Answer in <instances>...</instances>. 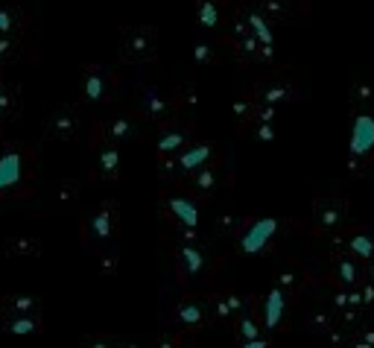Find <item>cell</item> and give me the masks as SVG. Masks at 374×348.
<instances>
[{
	"label": "cell",
	"instance_id": "1",
	"mask_svg": "<svg viewBox=\"0 0 374 348\" xmlns=\"http://www.w3.org/2000/svg\"><path fill=\"white\" fill-rule=\"evenodd\" d=\"M374 159V111H360L354 118V135H351V173H360Z\"/></svg>",
	"mask_w": 374,
	"mask_h": 348
},
{
	"label": "cell",
	"instance_id": "2",
	"mask_svg": "<svg viewBox=\"0 0 374 348\" xmlns=\"http://www.w3.org/2000/svg\"><path fill=\"white\" fill-rule=\"evenodd\" d=\"M82 129V111L80 106H58L50 111V118L44 120V135L53 141H73L80 138Z\"/></svg>",
	"mask_w": 374,
	"mask_h": 348
},
{
	"label": "cell",
	"instance_id": "3",
	"mask_svg": "<svg viewBox=\"0 0 374 348\" xmlns=\"http://www.w3.org/2000/svg\"><path fill=\"white\" fill-rule=\"evenodd\" d=\"M313 220L322 231H342L348 220V202L339 193H322L313 202Z\"/></svg>",
	"mask_w": 374,
	"mask_h": 348
},
{
	"label": "cell",
	"instance_id": "4",
	"mask_svg": "<svg viewBox=\"0 0 374 348\" xmlns=\"http://www.w3.org/2000/svg\"><path fill=\"white\" fill-rule=\"evenodd\" d=\"M120 56L126 65L149 62L155 56V30L152 27H126L123 30V47Z\"/></svg>",
	"mask_w": 374,
	"mask_h": 348
},
{
	"label": "cell",
	"instance_id": "5",
	"mask_svg": "<svg viewBox=\"0 0 374 348\" xmlns=\"http://www.w3.org/2000/svg\"><path fill=\"white\" fill-rule=\"evenodd\" d=\"M366 278V263L357 258H351L345 249H333L330 252V269H328V281L333 287H357Z\"/></svg>",
	"mask_w": 374,
	"mask_h": 348
},
{
	"label": "cell",
	"instance_id": "6",
	"mask_svg": "<svg viewBox=\"0 0 374 348\" xmlns=\"http://www.w3.org/2000/svg\"><path fill=\"white\" fill-rule=\"evenodd\" d=\"M117 231V202L114 199H106L100 208L94 211L88 217V235L96 240V243H108Z\"/></svg>",
	"mask_w": 374,
	"mask_h": 348
},
{
	"label": "cell",
	"instance_id": "7",
	"mask_svg": "<svg viewBox=\"0 0 374 348\" xmlns=\"http://www.w3.org/2000/svg\"><path fill=\"white\" fill-rule=\"evenodd\" d=\"M342 249L351 258H357L360 263H371L374 261V228L371 225H360V228L348 231Z\"/></svg>",
	"mask_w": 374,
	"mask_h": 348
},
{
	"label": "cell",
	"instance_id": "8",
	"mask_svg": "<svg viewBox=\"0 0 374 348\" xmlns=\"http://www.w3.org/2000/svg\"><path fill=\"white\" fill-rule=\"evenodd\" d=\"M82 88H85V100H91V103H106L108 100V91H111V76H108V70L100 68V65H88L85 68Z\"/></svg>",
	"mask_w": 374,
	"mask_h": 348
},
{
	"label": "cell",
	"instance_id": "9",
	"mask_svg": "<svg viewBox=\"0 0 374 348\" xmlns=\"http://www.w3.org/2000/svg\"><path fill=\"white\" fill-rule=\"evenodd\" d=\"M307 284H310V273H304L299 263H289V266H284V269H278V273H275V287H278L287 299L301 296V290Z\"/></svg>",
	"mask_w": 374,
	"mask_h": 348
},
{
	"label": "cell",
	"instance_id": "10",
	"mask_svg": "<svg viewBox=\"0 0 374 348\" xmlns=\"http://www.w3.org/2000/svg\"><path fill=\"white\" fill-rule=\"evenodd\" d=\"M284 316H287V296L281 293L278 287L269 293V299L263 302V328L266 331H278V328H284Z\"/></svg>",
	"mask_w": 374,
	"mask_h": 348
},
{
	"label": "cell",
	"instance_id": "11",
	"mask_svg": "<svg viewBox=\"0 0 374 348\" xmlns=\"http://www.w3.org/2000/svg\"><path fill=\"white\" fill-rule=\"evenodd\" d=\"M175 319H179V325L187 328V331H196V328H202L208 322V307H205V302L185 299L175 307Z\"/></svg>",
	"mask_w": 374,
	"mask_h": 348
},
{
	"label": "cell",
	"instance_id": "12",
	"mask_svg": "<svg viewBox=\"0 0 374 348\" xmlns=\"http://www.w3.org/2000/svg\"><path fill=\"white\" fill-rule=\"evenodd\" d=\"M339 325V313L333 311L330 304H325V307H313V311L307 313V319H304V328L310 334H316V337H325L328 331H333V328Z\"/></svg>",
	"mask_w": 374,
	"mask_h": 348
},
{
	"label": "cell",
	"instance_id": "13",
	"mask_svg": "<svg viewBox=\"0 0 374 348\" xmlns=\"http://www.w3.org/2000/svg\"><path fill=\"white\" fill-rule=\"evenodd\" d=\"M292 85L289 82H263L254 91V100L258 103H266V106H281V103H289L292 100Z\"/></svg>",
	"mask_w": 374,
	"mask_h": 348
},
{
	"label": "cell",
	"instance_id": "14",
	"mask_svg": "<svg viewBox=\"0 0 374 348\" xmlns=\"http://www.w3.org/2000/svg\"><path fill=\"white\" fill-rule=\"evenodd\" d=\"M96 173L106 179V182H114L120 176V156H117V147L114 144H103L96 149Z\"/></svg>",
	"mask_w": 374,
	"mask_h": 348
},
{
	"label": "cell",
	"instance_id": "15",
	"mask_svg": "<svg viewBox=\"0 0 374 348\" xmlns=\"http://www.w3.org/2000/svg\"><path fill=\"white\" fill-rule=\"evenodd\" d=\"M213 156V144H193L187 149H182L179 156V173H193L196 167H202L208 159Z\"/></svg>",
	"mask_w": 374,
	"mask_h": 348
},
{
	"label": "cell",
	"instance_id": "16",
	"mask_svg": "<svg viewBox=\"0 0 374 348\" xmlns=\"http://www.w3.org/2000/svg\"><path fill=\"white\" fill-rule=\"evenodd\" d=\"M190 126H175L170 132H164L158 138V152L161 156H179V152L185 149V144L190 141Z\"/></svg>",
	"mask_w": 374,
	"mask_h": 348
},
{
	"label": "cell",
	"instance_id": "17",
	"mask_svg": "<svg viewBox=\"0 0 374 348\" xmlns=\"http://www.w3.org/2000/svg\"><path fill=\"white\" fill-rule=\"evenodd\" d=\"M175 258H179V263H182V269L187 275H199L202 266H205V252L193 243H185V246L175 249Z\"/></svg>",
	"mask_w": 374,
	"mask_h": 348
},
{
	"label": "cell",
	"instance_id": "18",
	"mask_svg": "<svg viewBox=\"0 0 374 348\" xmlns=\"http://www.w3.org/2000/svg\"><path fill=\"white\" fill-rule=\"evenodd\" d=\"M21 106V88L15 82H0V120H9Z\"/></svg>",
	"mask_w": 374,
	"mask_h": 348
},
{
	"label": "cell",
	"instance_id": "19",
	"mask_svg": "<svg viewBox=\"0 0 374 348\" xmlns=\"http://www.w3.org/2000/svg\"><path fill=\"white\" fill-rule=\"evenodd\" d=\"M0 307H4L6 316H21V313H38L42 311V302L35 296H6L0 302Z\"/></svg>",
	"mask_w": 374,
	"mask_h": 348
},
{
	"label": "cell",
	"instance_id": "20",
	"mask_svg": "<svg viewBox=\"0 0 374 348\" xmlns=\"http://www.w3.org/2000/svg\"><path fill=\"white\" fill-rule=\"evenodd\" d=\"M137 135V120L129 118V114H120V118H114L106 123V138L108 141H129Z\"/></svg>",
	"mask_w": 374,
	"mask_h": 348
},
{
	"label": "cell",
	"instance_id": "21",
	"mask_svg": "<svg viewBox=\"0 0 374 348\" xmlns=\"http://www.w3.org/2000/svg\"><path fill=\"white\" fill-rule=\"evenodd\" d=\"M42 255V240L35 237H9L6 258H38Z\"/></svg>",
	"mask_w": 374,
	"mask_h": 348
},
{
	"label": "cell",
	"instance_id": "22",
	"mask_svg": "<svg viewBox=\"0 0 374 348\" xmlns=\"http://www.w3.org/2000/svg\"><path fill=\"white\" fill-rule=\"evenodd\" d=\"M0 331H9V334H35V331H42V319H38V313L6 316V322L0 325Z\"/></svg>",
	"mask_w": 374,
	"mask_h": 348
},
{
	"label": "cell",
	"instance_id": "23",
	"mask_svg": "<svg viewBox=\"0 0 374 348\" xmlns=\"http://www.w3.org/2000/svg\"><path fill=\"white\" fill-rule=\"evenodd\" d=\"M141 108H144V114H147V118H149V120H155V123H158V120H164V118H167V111H170L167 100H164V97H161L158 91H147V94H144V103H141Z\"/></svg>",
	"mask_w": 374,
	"mask_h": 348
},
{
	"label": "cell",
	"instance_id": "24",
	"mask_svg": "<svg viewBox=\"0 0 374 348\" xmlns=\"http://www.w3.org/2000/svg\"><path fill=\"white\" fill-rule=\"evenodd\" d=\"M24 53V44L18 42L15 32H0V65H12Z\"/></svg>",
	"mask_w": 374,
	"mask_h": 348
},
{
	"label": "cell",
	"instance_id": "25",
	"mask_svg": "<svg viewBox=\"0 0 374 348\" xmlns=\"http://www.w3.org/2000/svg\"><path fill=\"white\" fill-rule=\"evenodd\" d=\"M170 211H173V214H179L182 225H187V228L199 225V211H196V205L187 202V199H170Z\"/></svg>",
	"mask_w": 374,
	"mask_h": 348
},
{
	"label": "cell",
	"instance_id": "26",
	"mask_svg": "<svg viewBox=\"0 0 374 348\" xmlns=\"http://www.w3.org/2000/svg\"><path fill=\"white\" fill-rule=\"evenodd\" d=\"M246 24H249V30H251L254 35H258V42H261L263 47H272V30H269L266 21H263V12H249Z\"/></svg>",
	"mask_w": 374,
	"mask_h": 348
},
{
	"label": "cell",
	"instance_id": "27",
	"mask_svg": "<svg viewBox=\"0 0 374 348\" xmlns=\"http://www.w3.org/2000/svg\"><path fill=\"white\" fill-rule=\"evenodd\" d=\"M220 21H223L220 4H216V0H199V24L213 30V27H220Z\"/></svg>",
	"mask_w": 374,
	"mask_h": 348
},
{
	"label": "cell",
	"instance_id": "28",
	"mask_svg": "<svg viewBox=\"0 0 374 348\" xmlns=\"http://www.w3.org/2000/svg\"><path fill=\"white\" fill-rule=\"evenodd\" d=\"M216 182H220V176H216L213 167H205V164H202V167L193 170V187H196V190H213Z\"/></svg>",
	"mask_w": 374,
	"mask_h": 348
},
{
	"label": "cell",
	"instance_id": "29",
	"mask_svg": "<svg viewBox=\"0 0 374 348\" xmlns=\"http://www.w3.org/2000/svg\"><path fill=\"white\" fill-rule=\"evenodd\" d=\"M261 12L275 18V21H287L289 4H287V0H261Z\"/></svg>",
	"mask_w": 374,
	"mask_h": 348
},
{
	"label": "cell",
	"instance_id": "30",
	"mask_svg": "<svg viewBox=\"0 0 374 348\" xmlns=\"http://www.w3.org/2000/svg\"><path fill=\"white\" fill-rule=\"evenodd\" d=\"M193 62H199V65H211V62H216V50L211 47V42L199 38V42L193 44Z\"/></svg>",
	"mask_w": 374,
	"mask_h": 348
},
{
	"label": "cell",
	"instance_id": "31",
	"mask_svg": "<svg viewBox=\"0 0 374 348\" xmlns=\"http://www.w3.org/2000/svg\"><path fill=\"white\" fill-rule=\"evenodd\" d=\"M240 225H243V220L234 217V214H220V217H216V231H220V235H225V237L237 235Z\"/></svg>",
	"mask_w": 374,
	"mask_h": 348
},
{
	"label": "cell",
	"instance_id": "32",
	"mask_svg": "<svg viewBox=\"0 0 374 348\" xmlns=\"http://www.w3.org/2000/svg\"><path fill=\"white\" fill-rule=\"evenodd\" d=\"M254 108H258V100H237L234 103V118H237V123H249L254 120Z\"/></svg>",
	"mask_w": 374,
	"mask_h": 348
},
{
	"label": "cell",
	"instance_id": "33",
	"mask_svg": "<svg viewBox=\"0 0 374 348\" xmlns=\"http://www.w3.org/2000/svg\"><path fill=\"white\" fill-rule=\"evenodd\" d=\"M76 193H80V185L76 182H58L53 197H56V202H70V199H76Z\"/></svg>",
	"mask_w": 374,
	"mask_h": 348
},
{
	"label": "cell",
	"instance_id": "34",
	"mask_svg": "<svg viewBox=\"0 0 374 348\" xmlns=\"http://www.w3.org/2000/svg\"><path fill=\"white\" fill-rule=\"evenodd\" d=\"M18 27V9L0 6V32H15Z\"/></svg>",
	"mask_w": 374,
	"mask_h": 348
},
{
	"label": "cell",
	"instance_id": "35",
	"mask_svg": "<svg viewBox=\"0 0 374 348\" xmlns=\"http://www.w3.org/2000/svg\"><path fill=\"white\" fill-rule=\"evenodd\" d=\"M82 348H117V340L106 337V334H94V337L82 340Z\"/></svg>",
	"mask_w": 374,
	"mask_h": 348
},
{
	"label": "cell",
	"instance_id": "36",
	"mask_svg": "<svg viewBox=\"0 0 374 348\" xmlns=\"http://www.w3.org/2000/svg\"><path fill=\"white\" fill-rule=\"evenodd\" d=\"M114 269H117V249L108 246V249H106V255L100 258V273H103V275H111Z\"/></svg>",
	"mask_w": 374,
	"mask_h": 348
},
{
	"label": "cell",
	"instance_id": "37",
	"mask_svg": "<svg viewBox=\"0 0 374 348\" xmlns=\"http://www.w3.org/2000/svg\"><path fill=\"white\" fill-rule=\"evenodd\" d=\"M196 103H199V97H196V88L187 85V91H182V108H196Z\"/></svg>",
	"mask_w": 374,
	"mask_h": 348
},
{
	"label": "cell",
	"instance_id": "38",
	"mask_svg": "<svg viewBox=\"0 0 374 348\" xmlns=\"http://www.w3.org/2000/svg\"><path fill=\"white\" fill-rule=\"evenodd\" d=\"M254 138H261V141H272V138H275L272 123H258V132H254Z\"/></svg>",
	"mask_w": 374,
	"mask_h": 348
},
{
	"label": "cell",
	"instance_id": "39",
	"mask_svg": "<svg viewBox=\"0 0 374 348\" xmlns=\"http://www.w3.org/2000/svg\"><path fill=\"white\" fill-rule=\"evenodd\" d=\"M117 348H144V345H141V340L126 337V340H120V342H117Z\"/></svg>",
	"mask_w": 374,
	"mask_h": 348
},
{
	"label": "cell",
	"instance_id": "40",
	"mask_svg": "<svg viewBox=\"0 0 374 348\" xmlns=\"http://www.w3.org/2000/svg\"><path fill=\"white\" fill-rule=\"evenodd\" d=\"M158 348H182V345H179V340H175V337H161Z\"/></svg>",
	"mask_w": 374,
	"mask_h": 348
},
{
	"label": "cell",
	"instance_id": "41",
	"mask_svg": "<svg viewBox=\"0 0 374 348\" xmlns=\"http://www.w3.org/2000/svg\"><path fill=\"white\" fill-rule=\"evenodd\" d=\"M243 348H269V345H266V340H263V337H258V340L243 342Z\"/></svg>",
	"mask_w": 374,
	"mask_h": 348
},
{
	"label": "cell",
	"instance_id": "42",
	"mask_svg": "<svg viewBox=\"0 0 374 348\" xmlns=\"http://www.w3.org/2000/svg\"><path fill=\"white\" fill-rule=\"evenodd\" d=\"M366 275H368V278L374 281V261H371V269H366Z\"/></svg>",
	"mask_w": 374,
	"mask_h": 348
},
{
	"label": "cell",
	"instance_id": "43",
	"mask_svg": "<svg viewBox=\"0 0 374 348\" xmlns=\"http://www.w3.org/2000/svg\"><path fill=\"white\" fill-rule=\"evenodd\" d=\"M182 348H185V345H182ZM187 348H190V345H187Z\"/></svg>",
	"mask_w": 374,
	"mask_h": 348
}]
</instances>
